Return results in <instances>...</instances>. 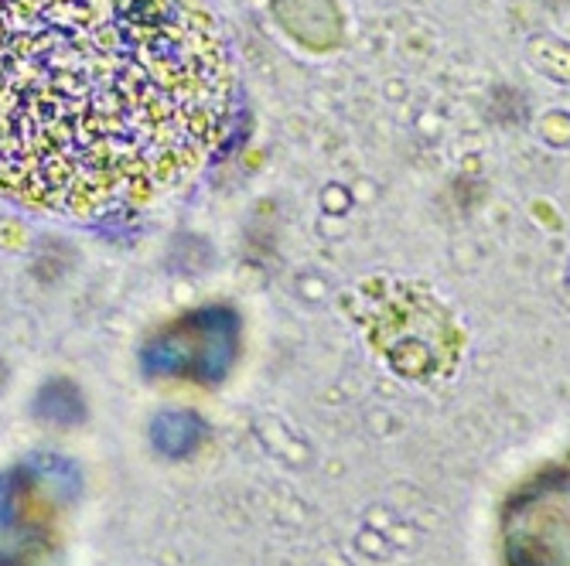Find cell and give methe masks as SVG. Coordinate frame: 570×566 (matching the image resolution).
<instances>
[{
	"label": "cell",
	"instance_id": "obj_1",
	"mask_svg": "<svg viewBox=\"0 0 570 566\" xmlns=\"http://www.w3.org/2000/svg\"><path fill=\"white\" fill-rule=\"evenodd\" d=\"M232 102L198 0H0V192L21 205L93 219L185 185Z\"/></svg>",
	"mask_w": 570,
	"mask_h": 566
}]
</instances>
